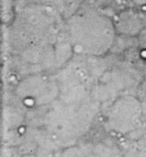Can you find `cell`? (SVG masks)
<instances>
[{
  "label": "cell",
  "instance_id": "1",
  "mask_svg": "<svg viewBox=\"0 0 146 157\" xmlns=\"http://www.w3.org/2000/svg\"><path fill=\"white\" fill-rule=\"evenodd\" d=\"M94 154L95 157H112L113 153L108 147L103 145H98L94 148Z\"/></svg>",
  "mask_w": 146,
  "mask_h": 157
},
{
  "label": "cell",
  "instance_id": "2",
  "mask_svg": "<svg viewBox=\"0 0 146 157\" xmlns=\"http://www.w3.org/2000/svg\"><path fill=\"white\" fill-rule=\"evenodd\" d=\"M60 157H83V155L79 149L70 147L65 150Z\"/></svg>",
  "mask_w": 146,
  "mask_h": 157
},
{
  "label": "cell",
  "instance_id": "3",
  "mask_svg": "<svg viewBox=\"0 0 146 157\" xmlns=\"http://www.w3.org/2000/svg\"><path fill=\"white\" fill-rule=\"evenodd\" d=\"M35 150V147H34L33 144H27V145H22L18 150L19 153L22 156H26V155L32 154L34 150Z\"/></svg>",
  "mask_w": 146,
  "mask_h": 157
},
{
  "label": "cell",
  "instance_id": "4",
  "mask_svg": "<svg viewBox=\"0 0 146 157\" xmlns=\"http://www.w3.org/2000/svg\"><path fill=\"white\" fill-rule=\"evenodd\" d=\"M138 94L141 100L146 99V81L140 85L138 90Z\"/></svg>",
  "mask_w": 146,
  "mask_h": 157
},
{
  "label": "cell",
  "instance_id": "5",
  "mask_svg": "<svg viewBox=\"0 0 146 157\" xmlns=\"http://www.w3.org/2000/svg\"><path fill=\"white\" fill-rule=\"evenodd\" d=\"M141 120L146 122V99L141 100Z\"/></svg>",
  "mask_w": 146,
  "mask_h": 157
},
{
  "label": "cell",
  "instance_id": "6",
  "mask_svg": "<svg viewBox=\"0 0 146 157\" xmlns=\"http://www.w3.org/2000/svg\"><path fill=\"white\" fill-rule=\"evenodd\" d=\"M21 157H38L36 155L30 154V155H26V156H22Z\"/></svg>",
  "mask_w": 146,
  "mask_h": 157
},
{
  "label": "cell",
  "instance_id": "7",
  "mask_svg": "<svg viewBox=\"0 0 146 157\" xmlns=\"http://www.w3.org/2000/svg\"><path fill=\"white\" fill-rule=\"evenodd\" d=\"M112 157H124V156H121V155H119V154H113V156H112Z\"/></svg>",
  "mask_w": 146,
  "mask_h": 157
},
{
  "label": "cell",
  "instance_id": "8",
  "mask_svg": "<svg viewBox=\"0 0 146 157\" xmlns=\"http://www.w3.org/2000/svg\"><path fill=\"white\" fill-rule=\"evenodd\" d=\"M144 76H145V79H146V64H145V67H144Z\"/></svg>",
  "mask_w": 146,
  "mask_h": 157
}]
</instances>
